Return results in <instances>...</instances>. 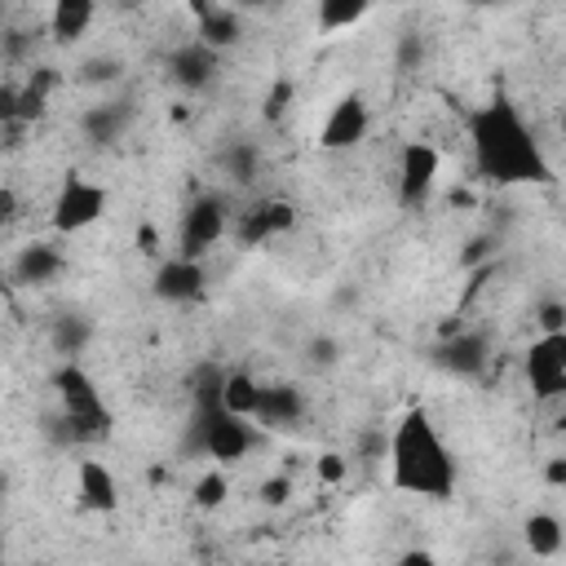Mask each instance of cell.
<instances>
[{
	"mask_svg": "<svg viewBox=\"0 0 566 566\" xmlns=\"http://www.w3.org/2000/svg\"><path fill=\"white\" fill-rule=\"evenodd\" d=\"M469 142H473V164L486 181L495 186H548L553 164L539 150L531 124L509 97H491L469 115Z\"/></svg>",
	"mask_w": 566,
	"mask_h": 566,
	"instance_id": "6da1fadb",
	"label": "cell"
},
{
	"mask_svg": "<svg viewBox=\"0 0 566 566\" xmlns=\"http://www.w3.org/2000/svg\"><path fill=\"white\" fill-rule=\"evenodd\" d=\"M455 478L460 469L438 424L429 420V411L424 407L402 411V420L389 433V486L402 495H420V500H451Z\"/></svg>",
	"mask_w": 566,
	"mask_h": 566,
	"instance_id": "7a4b0ae2",
	"label": "cell"
},
{
	"mask_svg": "<svg viewBox=\"0 0 566 566\" xmlns=\"http://www.w3.org/2000/svg\"><path fill=\"white\" fill-rule=\"evenodd\" d=\"M53 389H57V398H62V411H66V420H71V433H80V438H102V433L111 429V411H106V402H102L93 376H88L80 363H62L57 376H53Z\"/></svg>",
	"mask_w": 566,
	"mask_h": 566,
	"instance_id": "3957f363",
	"label": "cell"
},
{
	"mask_svg": "<svg viewBox=\"0 0 566 566\" xmlns=\"http://www.w3.org/2000/svg\"><path fill=\"white\" fill-rule=\"evenodd\" d=\"M230 230V208L221 195H199L186 203L181 212V239H177V256L199 261L203 252H212Z\"/></svg>",
	"mask_w": 566,
	"mask_h": 566,
	"instance_id": "277c9868",
	"label": "cell"
},
{
	"mask_svg": "<svg viewBox=\"0 0 566 566\" xmlns=\"http://www.w3.org/2000/svg\"><path fill=\"white\" fill-rule=\"evenodd\" d=\"M106 212V186L97 181H84V177H66L57 199H53V230L57 234H80L88 230L97 217Z\"/></svg>",
	"mask_w": 566,
	"mask_h": 566,
	"instance_id": "5b68a950",
	"label": "cell"
},
{
	"mask_svg": "<svg viewBox=\"0 0 566 566\" xmlns=\"http://www.w3.org/2000/svg\"><path fill=\"white\" fill-rule=\"evenodd\" d=\"M526 385L539 402L566 398V332L535 336L526 349Z\"/></svg>",
	"mask_w": 566,
	"mask_h": 566,
	"instance_id": "8992f818",
	"label": "cell"
},
{
	"mask_svg": "<svg viewBox=\"0 0 566 566\" xmlns=\"http://www.w3.org/2000/svg\"><path fill=\"white\" fill-rule=\"evenodd\" d=\"M438 168H442V150L433 142H407L398 150V199L402 208H416L429 199L433 181H438Z\"/></svg>",
	"mask_w": 566,
	"mask_h": 566,
	"instance_id": "52a82bcc",
	"label": "cell"
},
{
	"mask_svg": "<svg viewBox=\"0 0 566 566\" xmlns=\"http://www.w3.org/2000/svg\"><path fill=\"white\" fill-rule=\"evenodd\" d=\"M252 442H256L252 420L230 416V411H208V416H199V447H203L212 460L234 464V460H243V455L252 451Z\"/></svg>",
	"mask_w": 566,
	"mask_h": 566,
	"instance_id": "ba28073f",
	"label": "cell"
},
{
	"mask_svg": "<svg viewBox=\"0 0 566 566\" xmlns=\"http://www.w3.org/2000/svg\"><path fill=\"white\" fill-rule=\"evenodd\" d=\"M367 128H371V106H367V97H363V93H345V97L327 111V119H323V128H318V146H323V150H354V146L367 137Z\"/></svg>",
	"mask_w": 566,
	"mask_h": 566,
	"instance_id": "9c48e42d",
	"label": "cell"
},
{
	"mask_svg": "<svg viewBox=\"0 0 566 566\" xmlns=\"http://www.w3.org/2000/svg\"><path fill=\"white\" fill-rule=\"evenodd\" d=\"M203 283H208L203 265H199V261H186V256H168V261L155 270V296H159V301H172V305L199 301V296H203Z\"/></svg>",
	"mask_w": 566,
	"mask_h": 566,
	"instance_id": "30bf717a",
	"label": "cell"
},
{
	"mask_svg": "<svg viewBox=\"0 0 566 566\" xmlns=\"http://www.w3.org/2000/svg\"><path fill=\"white\" fill-rule=\"evenodd\" d=\"M75 495L88 513H115L119 509V482L102 460H80L75 469Z\"/></svg>",
	"mask_w": 566,
	"mask_h": 566,
	"instance_id": "8fae6325",
	"label": "cell"
},
{
	"mask_svg": "<svg viewBox=\"0 0 566 566\" xmlns=\"http://www.w3.org/2000/svg\"><path fill=\"white\" fill-rule=\"evenodd\" d=\"M292 221H296V208H292V203L265 199V203H256L252 212H243V221H239V243H243V248H256V243H265V239H274V234H283V230H292Z\"/></svg>",
	"mask_w": 566,
	"mask_h": 566,
	"instance_id": "7c38bea8",
	"label": "cell"
},
{
	"mask_svg": "<svg viewBox=\"0 0 566 566\" xmlns=\"http://www.w3.org/2000/svg\"><path fill=\"white\" fill-rule=\"evenodd\" d=\"M217 49H208L203 40H190V44H181L177 53H172V80L181 84V88H208L212 84V75H217Z\"/></svg>",
	"mask_w": 566,
	"mask_h": 566,
	"instance_id": "4fadbf2b",
	"label": "cell"
},
{
	"mask_svg": "<svg viewBox=\"0 0 566 566\" xmlns=\"http://www.w3.org/2000/svg\"><path fill=\"white\" fill-rule=\"evenodd\" d=\"M62 252L53 243H27L18 256H13V279L18 283H53L62 274Z\"/></svg>",
	"mask_w": 566,
	"mask_h": 566,
	"instance_id": "5bb4252c",
	"label": "cell"
},
{
	"mask_svg": "<svg viewBox=\"0 0 566 566\" xmlns=\"http://www.w3.org/2000/svg\"><path fill=\"white\" fill-rule=\"evenodd\" d=\"M438 363H442L447 371H455V376H478V371L486 367V336L460 332L455 340L438 345Z\"/></svg>",
	"mask_w": 566,
	"mask_h": 566,
	"instance_id": "9a60e30c",
	"label": "cell"
},
{
	"mask_svg": "<svg viewBox=\"0 0 566 566\" xmlns=\"http://www.w3.org/2000/svg\"><path fill=\"white\" fill-rule=\"evenodd\" d=\"M522 544H526V553L531 557H557L562 548H566V526H562V517H553V513H526V522H522Z\"/></svg>",
	"mask_w": 566,
	"mask_h": 566,
	"instance_id": "2e32d148",
	"label": "cell"
},
{
	"mask_svg": "<svg viewBox=\"0 0 566 566\" xmlns=\"http://www.w3.org/2000/svg\"><path fill=\"white\" fill-rule=\"evenodd\" d=\"M93 18H97L93 0H57V4L49 9V35H53L57 44H75V40L93 27Z\"/></svg>",
	"mask_w": 566,
	"mask_h": 566,
	"instance_id": "e0dca14e",
	"label": "cell"
},
{
	"mask_svg": "<svg viewBox=\"0 0 566 566\" xmlns=\"http://www.w3.org/2000/svg\"><path fill=\"white\" fill-rule=\"evenodd\" d=\"M195 18H199V40L208 44V49H230L234 40H239V13L234 9H226V4H195Z\"/></svg>",
	"mask_w": 566,
	"mask_h": 566,
	"instance_id": "ac0fdd59",
	"label": "cell"
},
{
	"mask_svg": "<svg viewBox=\"0 0 566 566\" xmlns=\"http://www.w3.org/2000/svg\"><path fill=\"white\" fill-rule=\"evenodd\" d=\"M261 394H265V385H261L252 371H226L221 411L243 416V420H256V411H261Z\"/></svg>",
	"mask_w": 566,
	"mask_h": 566,
	"instance_id": "d6986e66",
	"label": "cell"
},
{
	"mask_svg": "<svg viewBox=\"0 0 566 566\" xmlns=\"http://www.w3.org/2000/svg\"><path fill=\"white\" fill-rule=\"evenodd\" d=\"M301 411H305V398H301V389H296V385H265L256 420H261V424H270V429H279V424H296V420H301Z\"/></svg>",
	"mask_w": 566,
	"mask_h": 566,
	"instance_id": "ffe728a7",
	"label": "cell"
},
{
	"mask_svg": "<svg viewBox=\"0 0 566 566\" xmlns=\"http://www.w3.org/2000/svg\"><path fill=\"white\" fill-rule=\"evenodd\" d=\"M367 13H371L367 0H323L314 18H318L323 31H345V27H358Z\"/></svg>",
	"mask_w": 566,
	"mask_h": 566,
	"instance_id": "44dd1931",
	"label": "cell"
},
{
	"mask_svg": "<svg viewBox=\"0 0 566 566\" xmlns=\"http://www.w3.org/2000/svg\"><path fill=\"white\" fill-rule=\"evenodd\" d=\"M190 500H195V509H221L226 500H230V478L221 473V469H208L199 482H195V491H190Z\"/></svg>",
	"mask_w": 566,
	"mask_h": 566,
	"instance_id": "7402d4cb",
	"label": "cell"
},
{
	"mask_svg": "<svg viewBox=\"0 0 566 566\" xmlns=\"http://www.w3.org/2000/svg\"><path fill=\"white\" fill-rule=\"evenodd\" d=\"M84 340H88V323H84V318H57V323H53V349H57L66 363H75L71 354H80Z\"/></svg>",
	"mask_w": 566,
	"mask_h": 566,
	"instance_id": "603a6c76",
	"label": "cell"
},
{
	"mask_svg": "<svg viewBox=\"0 0 566 566\" xmlns=\"http://www.w3.org/2000/svg\"><path fill=\"white\" fill-rule=\"evenodd\" d=\"M124 128V111L119 106H93L84 115V133H93V142H115Z\"/></svg>",
	"mask_w": 566,
	"mask_h": 566,
	"instance_id": "cb8c5ba5",
	"label": "cell"
},
{
	"mask_svg": "<svg viewBox=\"0 0 566 566\" xmlns=\"http://www.w3.org/2000/svg\"><path fill=\"white\" fill-rule=\"evenodd\" d=\"M535 323H539V336H557V332H566V305H562V301H539Z\"/></svg>",
	"mask_w": 566,
	"mask_h": 566,
	"instance_id": "d4e9b609",
	"label": "cell"
},
{
	"mask_svg": "<svg viewBox=\"0 0 566 566\" xmlns=\"http://www.w3.org/2000/svg\"><path fill=\"white\" fill-rule=\"evenodd\" d=\"M256 495H261V504H265V509H279V504H287V495H292V482H287V478H265Z\"/></svg>",
	"mask_w": 566,
	"mask_h": 566,
	"instance_id": "484cf974",
	"label": "cell"
},
{
	"mask_svg": "<svg viewBox=\"0 0 566 566\" xmlns=\"http://www.w3.org/2000/svg\"><path fill=\"white\" fill-rule=\"evenodd\" d=\"M287 102H292V84H287V80H279V84L270 88V97H265V111H261V115L274 124V119L287 111Z\"/></svg>",
	"mask_w": 566,
	"mask_h": 566,
	"instance_id": "4316f807",
	"label": "cell"
},
{
	"mask_svg": "<svg viewBox=\"0 0 566 566\" xmlns=\"http://www.w3.org/2000/svg\"><path fill=\"white\" fill-rule=\"evenodd\" d=\"M230 168H234V181H248L252 168H256V155H252L248 146H234V150H230Z\"/></svg>",
	"mask_w": 566,
	"mask_h": 566,
	"instance_id": "83f0119b",
	"label": "cell"
},
{
	"mask_svg": "<svg viewBox=\"0 0 566 566\" xmlns=\"http://www.w3.org/2000/svg\"><path fill=\"white\" fill-rule=\"evenodd\" d=\"M318 478H323V482H340V478H345V455L323 451V455H318Z\"/></svg>",
	"mask_w": 566,
	"mask_h": 566,
	"instance_id": "f1b7e54d",
	"label": "cell"
},
{
	"mask_svg": "<svg viewBox=\"0 0 566 566\" xmlns=\"http://www.w3.org/2000/svg\"><path fill=\"white\" fill-rule=\"evenodd\" d=\"M394 566H438V557L429 548H407V553H398Z\"/></svg>",
	"mask_w": 566,
	"mask_h": 566,
	"instance_id": "f546056e",
	"label": "cell"
},
{
	"mask_svg": "<svg viewBox=\"0 0 566 566\" xmlns=\"http://www.w3.org/2000/svg\"><path fill=\"white\" fill-rule=\"evenodd\" d=\"M119 75V62H88L84 66V80H115Z\"/></svg>",
	"mask_w": 566,
	"mask_h": 566,
	"instance_id": "4dcf8cb0",
	"label": "cell"
},
{
	"mask_svg": "<svg viewBox=\"0 0 566 566\" xmlns=\"http://www.w3.org/2000/svg\"><path fill=\"white\" fill-rule=\"evenodd\" d=\"M0 217H4V221L18 217V195H13V186H0Z\"/></svg>",
	"mask_w": 566,
	"mask_h": 566,
	"instance_id": "1f68e13d",
	"label": "cell"
},
{
	"mask_svg": "<svg viewBox=\"0 0 566 566\" xmlns=\"http://www.w3.org/2000/svg\"><path fill=\"white\" fill-rule=\"evenodd\" d=\"M544 482L548 486H566V460H548L544 464Z\"/></svg>",
	"mask_w": 566,
	"mask_h": 566,
	"instance_id": "d6a6232c",
	"label": "cell"
},
{
	"mask_svg": "<svg viewBox=\"0 0 566 566\" xmlns=\"http://www.w3.org/2000/svg\"><path fill=\"white\" fill-rule=\"evenodd\" d=\"M155 243H159L155 226H142V230H137V248H142V252H155Z\"/></svg>",
	"mask_w": 566,
	"mask_h": 566,
	"instance_id": "836d02e7",
	"label": "cell"
},
{
	"mask_svg": "<svg viewBox=\"0 0 566 566\" xmlns=\"http://www.w3.org/2000/svg\"><path fill=\"white\" fill-rule=\"evenodd\" d=\"M310 349H314V363H332L336 358V345L332 340H314Z\"/></svg>",
	"mask_w": 566,
	"mask_h": 566,
	"instance_id": "e575fe53",
	"label": "cell"
},
{
	"mask_svg": "<svg viewBox=\"0 0 566 566\" xmlns=\"http://www.w3.org/2000/svg\"><path fill=\"white\" fill-rule=\"evenodd\" d=\"M557 128H562V137H566V106H562V115H557Z\"/></svg>",
	"mask_w": 566,
	"mask_h": 566,
	"instance_id": "d590c367",
	"label": "cell"
},
{
	"mask_svg": "<svg viewBox=\"0 0 566 566\" xmlns=\"http://www.w3.org/2000/svg\"><path fill=\"white\" fill-rule=\"evenodd\" d=\"M279 566H287V562H279Z\"/></svg>",
	"mask_w": 566,
	"mask_h": 566,
	"instance_id": "8d00e7d4",
	"label": "cell"
}]
</instances>
